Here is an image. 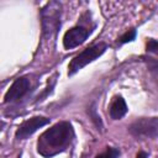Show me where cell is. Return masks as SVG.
<instances>
[{
    "label": "cell",
    "instance_id": "277c9868",
    "mask_svg": "<svg viewBox=\"0 0 158 158\" xmlns=\"http://www.w3.org/2000/svg\"><path fill=\"white\" fill-rule=\"evenodd\" d=\"M49 122V118L47 117H42V116H36V117H31L26 121H23L17 131H16V138L19 139H25L28 136H31L32 133H35L38 128L43 127L44 125H47Z\"/></svg>",
    "mask_w": 158,
    "mask_h": 158
},
{
    "label": "cell",
    "instance_id": "52a82bcc",
    "mask_svg": "<svg viewBox=\"0 0 158 158\" xmlns=\"http://www.w3.org/2000/svg\"><path fill=\"white\" fill-rule=\"evenodd\" d=\"M127 112V105L121 96H116L110 105V116L114 120H120Z\"/></svg>",
    "mask_w": 158,
    "mask_h": 158
},
{
    "label": "cell",
    "instance_id": "8fae6325",
    "mask_svg": "<svg viewBox=\"0 0 158 158\" xmlns=\"http://www.w3.org/2000/svg\"><path fill=\"white\" fill-rule=\"evenodd\" d=\"M51 19H58V12L51 14ZM53 22H56V23L58 25V20H51V26H49V28H53Z\"/></svg>",
    "mask_w": 158,
    "mask_h": 158
},
{
    "label": "cell",
    "instance_id": "7a4b0ae2",
    "mask_svg": "<svg viewBox=\"0 0 158 158\" xmlns=\"http://www.w3.org/2000/svg\"><path fill=\"white\" fill-rule=\"evenodd\" d=\"M106 48H107V46L105 43H98V44H94V46L84 49L81 53H79L77 57H74L72 59V62L69 63L68 75L75 74L79 69H81L83 67H85L90 62L95 60L98 57H100L106 51Z\"/></svg>",
    "mask_w": 158,
    "mask_h": 158
},
{
    "label": "cell",
    "instance_id": "ba28073f",
    "mask_svg": "<svg viewBox=\"0 0 158 158\" xmlns=\"http://www.w3.org/2000/svg\"><path fill=\"white\" fill-rule=\"evenodd\" d=\"M120 156V151L117 148H112V147H109L105 152L98 154L95 158H118Z\"/></svg>",
    "mask_w": 158,
    "mask_h": 158
},
{
    "label": "cell",
    "instance_id": "5b68a950",
    "mask_svg": "<svg viewBox=\"0 0 158 158\" xmlns=\"http://www.w3.org/2000/svg\"><path fill=\"white\" fill-rule=\"evenodd\" d=\"M89 36V31L84 27L80 26H75L70 30H68L63 37V46L67 49H72L78 47L79 44H81L86 37Z\"/></svg>",
    "mask_w": 158,
    "mask_h": 158
},
{
    "label": "cell",
    "instance_id": "30bf717a",
    "mask_svg": "<svg viewBox=\"0 0 158 158\" xmlns=\"http://www.w3.org/2000/svg\"><path fill=\"white\" fill-rule=\"evenodd\" d=\"M147 52L158 54V42L154 40H149L147 42Z\"/></svg>",
    "mask_w": 158,
    "mask_h": 158
},
{
    "label": "cell",
    "instance_id": "6da1fadb",
    "mask_svg": "<svg viewBox=\"0 0 158 158\" xmlns=\"http://www.w3.org/2000/svg\"><path fill=\"white\" fill-rule=\"evenodd\" d=\"M74 136L73 127L69 122H58L42 133L37 142L38 152L44 157H52L63 151Z\"/></svg>",
    "mask_w": 158,
    "mask_h": 158
},
{
    "label": "cell",
    "instance_id": "7c38bea8",
    "mask_svg": "<svg viewBox=\"0 0 158 158\" xmlns=\"http://www.w3.org/2000/svg\"><path fill=\"white\" fill-rule=\"evenodd\" d=\"M136 158H147V153L141 151V152L137 153V157H136Z\"/></svg>",
    "mask_w": 158,
    "mask_h": 158
},
{
    "label": "cell",
    "instance_id": "8992f818",
    "mask_svg": "<svg viewBox=\"0 0 158 158\" xmlns=\"http://www.w3.org/2000/svg\"><path fill=\"white\" fill-rule=\"evenodd\" d=\"M30 89V80L27 78H19L16 79L12 85L10 86V89L7 90V93L5 94V98H4V101L5 102H11V101H15L20 98H22Z\"/></svg>",
    "mask_w": 158,
    "mask_h": 158
},
{
    "label": "cell",
    "instance_id": "9c48e42d",
    "mask_svg": "<svg viewBox=\"0 0 158 158\" xmlns=\"http://www.w3.org/2000/svg\"><path fill=\"white\" fill-rule=\"evenodd\" d=\"M135 37H136V30H130V31H127L125 35L121 36L120 42H121V43H127V42L133 41Z\"/></svg>",
    "mask_w": 158,
    "mask_h": 158
},
{
    "label": "cell",
    "instance_id": "3957f363",
    "mask_svg": "<svg viewBox=\"0 0 158 158\" xmlns=\"http://www.w3.org/2000/svg\"><path fill=\"white\" fill-rule=\"evenodd\" d=\"M130 132L136 137H156L158 136V118H139L130 126Z\"/></svg>",
    "mask_w": 158,
    "mask_h": 158
}]
</instances>
